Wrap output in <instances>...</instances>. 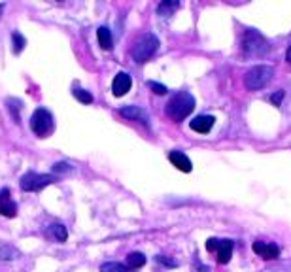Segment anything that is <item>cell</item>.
I'll list each match as a JSON object with an SVG mask.
<instances>
[{
  "label": "cell",
  "mask_w": 291,
  "mask_h": 272,
  "mask_svg": "<svg viewBox=\"0 0 291 272\" xmlns=\"http://www.w3.org/2000/svg\"><path fill=\"white\" fill-rule=\"evenodd\" d=\"M193 110H195V98H193V94L186 93V91L172 96L170 102L166 104V116L174 121L186 119Z\"/></svg>",
  "instance_id": "obj_1"
},
{
  "label": "cell",
  "mask_w": 291,
  "mask_h": 272,
  "mask_svg": "<svg viewBox=\"0 0 291 272\" xmlns=\"http://www.w3.org/2000/svg\"><path fill=\"white\" fill-rule=\"evenodd\" d=\"M274 76L272 66H265V64H259V66H252L244 74V85L248 91H259L263 89Z\"/></svg>",
  "instance_id": "obj_2"
},
{
  "label": "cell",
  "mask_w": 291,
  "mask_h": 272,
  "mask_svg": "<svg viewBox=\"0 0 291 272\" xmlns=\"http://www.w3.org/2000/svg\"><path fill=\"white\" fill-rule=\"evenodd\" d=\"M242 51L246 55H252V57H259V55H265L268 51V42L265 40V36L259 32V30H254L250 28L244 32L242 36Z\"/></svg>",
  "instance_id": "obj_3"
},
{
  "label": "cell",
  "mask_w": 291,
  "mask_h": 272,
  "mask_svg": "<svg viewBox=\"0 0 291 272\" xmlns=\"http://www.w3.org/2000/svg\"><path fill=\"white\" fill-rule=\"evenodd\" d=\"M157 48H159L157 36L152 32H146L144 36L134 44V48H132V59L136 60L138 64H142V62H146V60L154 55L155 51H157Z\"/></svg>",
  "instance_id": "obj_4"
},
{
  "label": "cell",
  "mask_w": 291,
  "mask_h": 272,
  "mask_svg": "<svg viewBox=\"0 0 291 272\" xmlns=\"http://www.w3.org/2000/svg\"><path fill=\"white\" fill-rule=\"evenodd\" d=\"M53 127H55V123H53L52 114L46 110V108H36L32 118H30V128H32V132L36 136H40V138H46V136H50L53 132Z\"/></svg>",
  "instance_id": "obj_5"
},
{
  "label": "cell",
  "mask_w": 291,
  "mask_h": 272,
  "mask_svg": "<svg viewBox=\"0 0 291 272\" xmlns=\"http://www.w3.org/2000/svg\"><path fill=\"white\" fill-rule=\"evenodd\" d=\"M55 178H53L52 174H36V172H28L25 174L21 182H19V186L23 191H40L44 187H48L50 184H53Z\"/></svg>",
  "instance_id": "obj_6"
},
{
  "label": "cell",
  "mask_w": 291,
  "mask_h": 272,
  "mask_svg": "<svg viewBox=\"0 0 291 272\" xmlns=\"http://www.w3.org/2000/svg\"><path fill=\"white\" fill-rule=\"evenodd\" d=\"M0 214L4 218H16L18 216V204L14 202L10 189H0Z\"/></svg>",
  "instance_id": "obj_7"
},
{
  "label": "cell",
  "mask_w": 291,
  "mask_h": 272,
  "mask_svg": "<svg viewBox=\"0 0 291 272\" xmlns=\"http://www.w3.org/2000/svg\"><path fill=\"white\" fill-rule=\"evenodd\" d=\"M130 87H132L130 76L125 74V72H120V74H116L114 82H112V93L116 94V96H123Z\"/></svg>",
  "instance_id": "obj_8"
},
{
  "label": "cell",
  "mask_w": 291,
  "mask_h": 272,
  "mask_svg": "<svg viewBox=\"0 0 291 272\" xmlns=\"http://www.w3.org/2000/svg\"><path fill=\"white\" fill-rule=\"evenodd\" d=\"M254 252L257 255H261V257H265V259H278L280 248L276 246V244H268V242L257 240V242H254Z\"/></svg>",
  "instance_id": "obj_9"
},
{
  "label": "cell",
  "mask_w": 291,
  "mask_h": 272,
  "mask_svg": "<svg viewBox=\"0 0 291 272\" xmlns=\"http://www.w3.org/2000/svg\"><path fill=\"white\" fill-rule=\"evenodd\" d=\"M120 114L123 118L130 119V121H138L142 125H148V119H150L146 110L138 108V106H123V108H120Z\"/></svg>",
  "instance_id": "obj_10"
},
{
  "label": "cell",
  "mask_w": 291,
  "mask_h": 272,
  "mask_svg": "<svg viewBox=\"0 0 291 272\" xmlns=\"http://www.w3.org/2000/svg\"><path fill=\"white\" fill-rule=\"evenodd\" d=\"M168 161H170L178 170H182V172H191V170H193L191 159L182 152H170L168 153Z\"/></svg>",
  "instance_id": "obj_11"
},
{
  "label": "cell",
  "mask_w": 291,
  "mask_h": 272,
  "mask_svg": "<svg viewBox=\"0 0 291 272\" xmlns=\"http://www.w3.org/2000/svg\"><path fill=\"white\" fill-rule=\"evenodd\" d=\"M214 121L216 119L212 118V116H197L195 119H191V128L195 130V132H198V134H206L210 128L214 127Z\"/></svg>",
  "instance_id": "obj_12"
},
{
  "label": "cell",
  "mask_w": 291,
  "mask_h": 272,
  "mask_svg": "<svg viewBox=\"0 0 291 272\" xmlns=\"http://www.w3.org/2000/svg\"><path fill=\"white\" fill-rule=\"evenodd\" d=\"M232 257V242L231 240H222L220 250H218V263L227 264Z\"/></svg>",
  "instance_id": "obj_13"
},
{
  "label": "cell",
  "mask_w": 291,
  "mask_h": 272,
  "mask_svg": "<svg viewBox=\"0 0 291 272\" xmlns=\"http://www.w3.org/2000/svg\"><path fill=\"white\" fill-rule=\"evenodd\" d=\"M178 8H180V2H178V0H164V2H161V4L157 6V14L161 17H168Z\"/></svg>",
  "instance_id": "obj_14"
},
{
  "label": "cell",
  "mask_w": 291,
  "mask_h": 272,
  "mask_svg": "<svg viewBox=\"0 0 291 272\" xmlns=\"http://www.w3.org/2000/svg\"><path fill=\"white\" fill-rule=\"evenodd\" d=\"M96 38H98V44H100V48H102L104 51L112 50V32H110V28L100 26V28L96 30Z\"/></svg>",
  "instance_id": "obj_15"
},
{
  "label": "cell",
  "mask_w": 291,
  "mask_h": 272,
  "mask_svg": "<svg viewBox=\"0 0 291 272\" xmlns=\"http://www.w3.org/2000/svg\"><path fill=\"white\" fill-rule=\"evenodd\" d=\"M50 234L53 238L60 240V242H64L68 238V230H66L64 225H60V223H53V225H50Z\"/></svg>",
  "instance_id": "obj_16"
},
{
  "label": "cell",
  "mask_w": 291,
  "mask_h": 272,
  "mask_svg": "<svg viewBox=\"0 0 291 272\" xmlns=\"http://www.w3.org/2000/svg\"><path fill=\"white\" fill-rule=\"evenodd\" d=\"M127 261L132 268H140V266H144L146 264V255L140 254V252H132V254H128Z\"/></svg>",
  "instance_id": "obj_17"
},
{
  "label": "cell",
  "mask_w": 291,
  "mask_h": 272,
  "mask_svg": "<svg viewBox=\"0 0 291 272\" xmlns=\"http://www.w3.org/2000/svg\"><path fill=\"white\" fill-rule=\"evenodd\" d=\"M19 252L12 246H0V259L2 261H10V259H18Z\"/></svg>",
  "instance_id": "obj_18"
},
{
  "label": "cell",
  "mask_w": 291,
  "mask_h": 272,
  "mask_svg": "<svg viewBox=\"0 0 291 272\" xmlns=\"http://www.w3.org/2000/svg\"><path fill=\"white\" fill-rule=\"evenodd\" d=\"M100 272H130V270L121 263H104L100 264Z\"/></svg>",
  "instance_id": "obj_19"
},
{
  "label": "cell",
  "mask_w": 291,
  "mask_h": 272,
  "mask_svg": "<svg viewBox=\"0 0 291 272\" xmlns=\"http://www.w3.org/2000/svg\"><path fill=\"white\" fill-rule=\"evenodd\" d=\"M72 93H74V96H76L78 100L84 102V104H91V102H93V94L89 93V91H84V89H74Z\"/></svg>",
  "instance_id": "obj_20"
},
{
  "label": "cell",
  "mask_w": 291,
  "mask_h": 272,
  "mask_svg": "<svg viewBox=\"0 0 291 272\" xmlns=\"http://www.w3.org/2000/svg\"><path fill=\"white\" fill-rule=\"evenodd\" d=\"M12 40H14V51H16V53H21L23 48H25V44H26L25 38H23L19 32H14L12 34Z\"/></svg>",
  "instance_id": "obj_21"
},
{
  "label": "cell",
  "mask_w": 291,
  "mask_h": 272,
  "mask_svg": "<svg viewBox=\"0 0 291 272\" xmlns=\"http://www.w3.org/2000/svg\"><path fill=\"white\" fill-rule=\"evenodd\" d=\"M19 108H21V102L18 98H8V110L14 112V119L19 121Z\"/></svg>",
  "instance_id": "obj_22"
},
{
  "label": "cell",
  "mask_w": 291,
  "mask_h": 272,
  "mask_svg": "<svg viewBox=\"0 0 291 272\" xmlns=\"http://www.w3.org/2000/svg\"><path fill=\"white\" fill-rule=\"evenodd\" d=\"M148 87H150L155 94H164L166 93V87L161 85V84H157V82H148Z\"/></svg>",
  "instance_id": "obj_23"
},
{
  "label": "cell",
  "mask_w": 291,
  "mask_h": 272,
  "mask_svg": "<svg viewBox=\"0 0 291 272\" xmlns=\"http://www.w3.org/2000/svg\"><path fill=\"white\" fill-rule=\"evenodd\" d=\"M220 244H222V240H218V238H208V240H206V250H208V252H218V250H220Z\"/></svg>",
  "instance_id": "obj_24"
},
{
  "label": "cell",
  "mask_w": 291,
  "mask_h": 272,
  "mask_svg": "<svg viewBox=\"0 0 291 272\" xmlns=\"http://www.w3.org/2000/svg\"><path fill=\"white\" fill-rule=\"evenodd\" d=\"M284 96H286V93H284V91H276V93L270 96V100H272V104H280V102L284 100Z\"/></svg>",
  "instance_id": "obj_25"
},
{
  "label": "cell",
  "mask_w": 291,
  "mask_h": 272,
  "mask_svg": "<svg viewBox=\"0 0 291 272\" xmlns=\"http://www.w3.org/2000/svg\"><path fill=\"white\" fill-rule=\"evenodd\" d=\"M53 170L55 172H66V170H70V164H66V162H57V164H53Z\"/></svg>",
  "instance_id": "obj_26"
},
{
  "label": "cell",
  "mask_w": 291,
  "mask_h": 272,
  "mask_svg": "<svg viewBox=\"0 0 291 272\" xmlns=\"http://www.w3.org/2000/svg\"><path fill=\"white\" fill-rule=\"evenodd\" d=\"M157 261H159V263H164L166 266H176V261H170V259H166V257H157Z\"/></svg>",
  "instance_id": "obj_27"
},
{
  "label": "cell",
  "mask_w": 291,
  "mask_h": 272,
  "mask_svg": "<svg viewBox=\"0 0 291 272\" xmlns=\"http://www.w3.org/2000/svg\"><path fill=\"white\" fill-rule=\"evenodd\" d=\"M286 60H288V62L291 64V46L288 48V53H286Z\"/></svg>",
  "instance_id": "obj_28"
},
{
  "label": "cell",
  "mask_w": 291,
  "mask_h": 272,
  "mask_svg": "<svg viewBox=\"0 0 291 272\" xmlns=\"http://www.w3.org/2000/svg\"><path fill=\"white\" fill-rule=\"evenodd\" d=\"M2 8H4V6H2V4H0V12H2Z\"/></svg>",
  "instance_id": "obj_29"
}]
</instances>
